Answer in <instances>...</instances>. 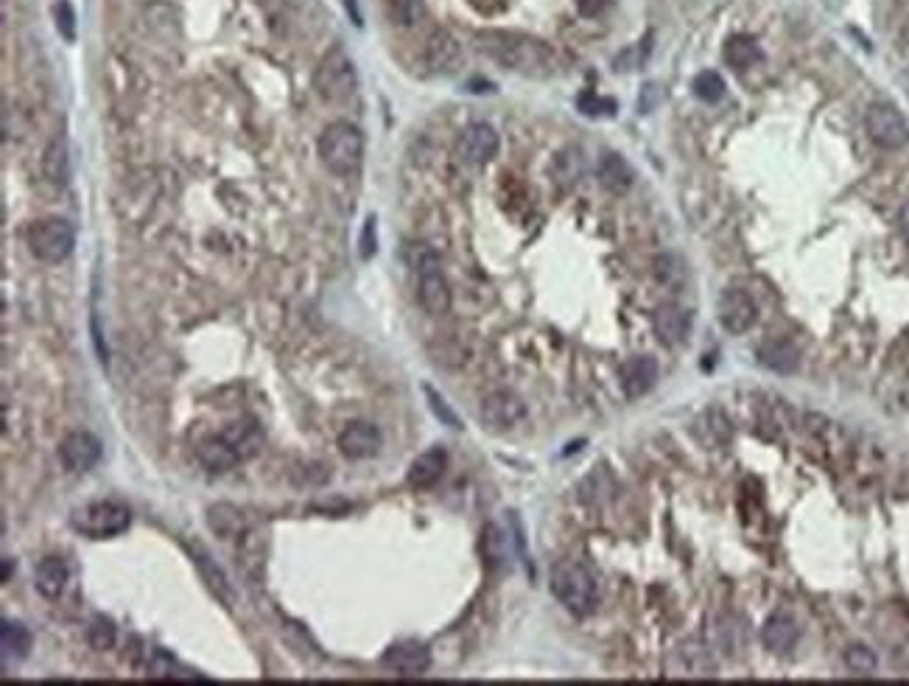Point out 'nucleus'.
Masks as SVG:
<instances>
[{"label": "nucleus", "mask_w": 909, "mask_h": 686, "mask_svg": "<svg viewBox=\"0 0 909 686\" xmlns=\"http://www.w3.org/2000/svg\"><path fill=\"white\" fill-rule=\"evenodd\" d=\"M479 51L487 54L501 68L532 76V79H546L557 70V56L546 42L526 37V34H510V31H484L479 34Z\"/></svg>", "instance_id": "f257e3e1"}, {"label": "nucleus", "mask_w": 909, "mask_h": 686, "mask_svg": "<svg viewBox=\"0 0 909 686\" xmlns=\"http://www.w3.org/2000/svg\"><path fill=\"white\" fill-rule=\"evenodd\" d=\"M261 448V432L252 423H230L227 429H221L216 437H210L207 443L199 446V462L205 465L210 474H224L235 465L247 462L255 457V451Z\"/></svg>", "instance_id": "f03ea898"}, {"label": "nucleus", "mask_w": 909, "mask_h": 686, "mask_svg": "<svg viewBox=\"0 0 909 686\" xmlns=\"http://www.w3.org/2000/svg\"><path fill=\"white\" fill-rule=\"evenodd\" d=\"M551 594L568 614L588 616L599 605V586L593 574L577 560H560L551 566Z\"/></svg>", "instance_id": "7ed1b4c3"}, {"label": "nucleus", "mask_w": 909, "mask_h": 686, "mask_svg": "<svg viewBox=\"0 0 909 686\" xmlns=\"http://www.w3.org/2000/svg\"><path fill=\"white\" fill-rule=\"evenodd\" d=\"M319 160L336 177H350L364 160V135L350 121H333L319 138Z\"/></svg>", "instance_id": "20e7f679"}, {"label": "nucleus", "mask_w": 909, "mask_h": 686, "mask_svg": "<svg viewBox=\"0 0 909 686\" xmlns=\"http://www.w3.org/2000/svg\"><path fill=\"white\" fill-rule=\"evenodd\" d=\"M409 261H412L414 275H417V297L420 306L431 317H442L451 308V286L442 272L440 255L426 247V244H414L409 250Z\"/></svg>", "instance_id": "39448f33"}, {"label": "nucleus", "mask_w": 909, "mask_h": 686, "mask_svg": "<svg viewBox=\"0 0 909 686\" xmlns=\"http://www.w3.org/2000/svg\"><path fill=\"white\" fill-rule=\"evenodd\" d=\"M70 524H73V530L82 532L84 538L104 541V538H115V535L129 530L132 516H129V510L121 502L101 499V502L82 504L79 510H73Z\"/></svg>", "instance_id": "423d86ee"}, {"label": "nucleus", "mask_w": 909, "mask_h": 686, "mask_svg": "<svg viewBox=\"0 0 909 686\" xmlns=\"http://www.w3.org/2000/svg\"><path fill=\"white\" fill-rule=\"evenodd\" d=\"M314 87L325 101H345L356 90V68L342 45H333L314 70Z\"/></svg>", "instance_id": "0eeeda50"}, {"label": "nucleus", "mask_w": 909, "mask_h": 686, "mask_svg": "<svg viewBox=\"0 0 909 686\" xmlns=\"http://www.w3.org/2000/svg\"><path fill=\"white\" fill-rule=\"evenodd\" d=\"M28 247L45 264H59L76 247V230L65 219H42V222L31 224Z\"/></svg>", "instance_id": "6e6552de"}, {"label": "nucleus", "mask_w": 909, "mask_h": 686, "mask_svg": "<svg viewBox=\"0 0 909 686\" xmlns=\"http://www.w3.org/2000/svg\"><path fill=\"white\" fill-rule=\"evenodd\" d=\"M865 126H868L870 140L882 149L896 152V149H904L909 143V121L901 115L898 107L887 104V101H879V104L870 107L868 115H865Z\"/></svg>", "instance_id": "1a4fd4ad"}, {"label": "nucleus", "mask_w": 909, "mask_h": 686, "mask_svg": "<svg viewBox=\"0 0 909 686\" xmlns=\"http://www.w3.org/2000/svg\"><path fill=\"white\" fill-rule=\"evenodd\" d=\"M479 418H482L484 426L493 429V432H510V429H515V426L526 418L524 398L515 395L512 390L490 392V395H484Z\"/></svg>", "instance_id": "9d476101"}, {"label": "nucleus", "mask_w": 909, "mask_h": 686, "mask_svg": "<svg viewBox=\"0 0 909 686\" xmlns=\"http://www.w3.org/2000/svg\"><path fill=\"white\" fill-rule=\"evenodd\" d=\"M104 454V446L93 432H70L62 446H59V460L70 474H87L90 468H96L98 460Z\"/></svg>", "instance_id": "9b49d317"}, {"label": "nucleus", "mask_w": 909, "mask_h": 686, "mask_svg": "<svg viewBox=\"0 0 909 686\" xmlns=\"http://www.w3.org/2000/svg\"><path fill=\"white\" fill-rule=\"evenodd\" d=\"M498 132L484 121H476L462 129V135L456 140V154L470 163V166H484L498 154Z\"/></svg>", "instance_id": "f8f14e48"}, {"label": "nucleus", "mask_w": 909, "mask_h": 686, "mask_svg": "<svg viewBox=\"0 0 909 686\" xmlns=\"http://www.w3.org/2000/svg\"><path fill=\"white\" fill-rule=\"evenodd\" d=\"M717 314L719 322H722V328L728 331V334H744V331H750L758 320V308L753 303V297L742 289H725V292L719 294V303H717Z\"/></svg>", "instance_id": "ddd939ff"}, {"label": "nucleus", "mask_w": 909, "mask_h": 686, "mask_svg": "<svg viewBox=\"0 0 909 686\" xmlns=\"http://www.w3.org/2000/svg\"><path fill=\"white\" fill-rule=\"evenodd\" d=\"M384 670L400 678H420L431 670V650L423 642H398L392 644L381 658Z\"/></svg>", "instance_id": "4468645a"}, {"label": "nucleus", "mask_w": 909, "mask_h": 686, "mask_svg": "<svg viewBox=\"0 0 909 686\" xmlns=\"http://www.w3.org/2000/svg\"><path fill=\"white\" fill-rule=\"evenodd\" d=\"M381 446H384V434L367 420H353L339 434V451L347 460H370L381 451Z\"/></svg>", "instance_id": "2eb2a0df"}, {"label": "nucleus", "mask_w": 909, "mask_h": 686, "mask_svg": "<svg viewBox=\"0 0 909 686\" xmlns=\"http://www.w3.org/2000/svg\"><path fill=\"white\" fill-rule=\"evenodd\" d=\"M666 675H680V678H711L717 675V661L714 653L703 644L691 642L677 647L672 658L666 661Z\"/></svg>", "instance_id": "dca6fc26"}, {"label": "nucleus", "mask_w": 909, "mask_h": 686, "mask_svg": "<svg viewBox=\"0 0 909 686\" xmlns=\"http://www.w3.org/2000/svg\"><path fill=\"white\" fill-rule=\"evenodd\" d=\"M658 373H661V367H658V362H655L652 356H633V359H627V362L619 367L621 390H624V395H627L630 401L644 398V395L655 387Z\"/></svg>", "instance_id": "f3484780"}, {"label": "nucleus", "mask_w": 909, "mask_h": 686, "mask_svg": "<svg viewBox=\"0 0 909 686\" xmlns=\"http://www.w3.org/2000/svg\"><path fill=\"white\" fill-rule=\"evenodd\" d=\"M652 328L666 345H683L691 331V311L677 303H661L652 314Z\"/></svg>", "instance_id": "a211bd4d"}, {"label": "nucleus", "mask_w": 909, "mask_h": 686, "mask_svg": "<svg viewBox=\"0 0 909 686\" xmlns=\"http://www.w3.org/2000/svg\"><path fill=\"white\" fill-rule=\"evenodd\" d=\"M756 356H758V362L764 364L767 370H772V373H781V376L798 373V367H800L798 345H795L792 339H784V336L767 339V342L756 350Z\"/></svg>", "instance_id": "6ab92c4d"}, {"label": "nucleus", "mask_w": 909, "mask_h": 686, "mask_svg": "<svg viewBox=\"0 0 909 686\" xmlns=\"http://www.w3.org/2000/svg\"><path fill=\"white\" fill-rule=\"evenodd\" d=\"M445 468H448V454H445V448L440 446L428 448V451H423V454L409 465V485H412L414 490L434 488L442 476H445Z\"/></svg>", "instance_id": "aec40b11"}, {"label": "nucleus", "mask_w": 909, "mask_h": 686, "mask_svg": "<svg viewBox=\"0 0 909 686\" xmlns=\"http://www.w3.org/2000/svg\"><path fill=\"white\" fill-rule=\"evenodd\" d=\"M761 642L770 653H789L795 650V644L800 642V628L798 622L789 614H772L764 625H761Z\"/></svg>", "instance_id": "412c9836"}, {"label": "nucleus", "mask_w": 909, "mask_h": 686, "mask_svg": "<svg viewBox=\"0 0 909 686\" xmlns=\"http://www.w3.org/2000/svg\"><path fill=\"white\" fill-rule=\"evenodd\" d=\"M462 59V45L448 31H434L426 42V65L431 73H451Z\"/></svg>", "instance_id": "4be33fe9"}, {"label": "nucleus", "mask_w": 909, "mask_h": 686, "mask_svg": "<svg viewBox=\"0 0 909 686\" xmlns=\"http://www.w3.org/2000/svg\"><path fill=\"white\" fill-rule=\"evenodd\" d=\"M70 580V566L62 558H45L34 569V586L45 600H59Z\"/></svg>", "instance_id": "5701e85b"}, {"label": "nucleus", "mask_w": 909, "mask_h": 686, "mask_svg": "<svg viewBox=\"0 0 909 686\" xmlns=\"http://www.w3.org/2000/svg\"><path fill=\"white\" fill-rule=\"evenodd\" d=\"M596 174H599V182L605 185L610 194H624V191H630V188H633V180H635L633 166H630V163H627V160L616 152L602 154Z\"/></svg>", "instance_id": "b1692460"}, {"label": "nucleus", "mask_w": 909, "mask_h": 686, "mask_svg": "<svg viewBox=\"0 0 909 686\" xmlns=\"http://www.w3.org/2000/svg\"><path fill=\"white\" fill-rule=\"evenodd\" d=\"M42 171L54 185H65L70 180V149L65 135H56L42 154Z\"/></svg>", "instance_id": "393cba45"}, {"label": "nucleus", "mask_w": 909, "mask_h": 686, "mask_svg": "<svg viewBox=\"0 0 909 686\" xmlns=\"http://www.w3.org/2000/svg\"><path fill=\"white\" fill-rule=\"evenodd\" d=\"M31 630L26 625H20V622H12V619H3V625H0V650H3V658L6 661H23L28 656V650H31Z\"/></svg>", "instance_id": "a878e982"}, {"label": "nucleus", "mask_w": 909, "mask_h": 686, "mask_svg": "<svg viewBox=\"0 0 909 686\" xmlns=\"http://www.w3.org/2000/svg\"><path fill=\"white\" fill-rule=\"evenodd\" d=\"M758 56V45L753 37H747V34H739V37H730L728 45H725V62H728L730 68H739L747 70L750 65H756Z\"/></svg>", "instance_id": "bb28decb"}, {"label": "nucleus", "mask_w": 909, "mask_h": 686, "mask_svg": "<svg viewBox=\"0 0 909 686\" xmlns=\"http://www.w3.org/2000/svg\"><path fill=\"white\" fill-rule=\"evenodd\" d=\"M691 87H694V96L703 98L708 104H717L719 98L725 96V90H728V87H725V79L719 76L717 70H703V73H697Z\"/></svg>", "instance_id": "cd10ccee"}, {"label": "nucleus", "mask_w": 909, "mask_h": 686, "mask_svg": "<svg viewBox=\"0 0 909 686\" xmlns=\"http://www.w3.org/2000/svg\"><path fill=\"white\" fill-rule=\"evenodd\" d=\"M845 664H848V670L854 672V675H873L876 667H879V658L865 644H854V647L845 650Z\"/></svg>", "instance_id": "c85d7f7f"}, {"label": "nucleus", "mask_w": 909, "mask_h": 686, "mask_svg": "<svg viewBox=\"0 0 909 686\" xmlns=\"http://www.w3.org/2000/svg\"><path fill=\"white\" fill-rule=\"evenodd\" d=\"M115 639H118V630L112 625L110 619H104V616H98L90 622V628H87V642L93 650H112L115 647Z\"/></svg>", "instance_id": "c756f323"}, {"label": "nucleus", "mask_w": 909, "mask_h": 686, "mask_svg": "<svg viewBox=\"0 0 909 686\" xmlns=\"http://www.w3.org/2000/svg\"><path fill=\"white\" fill-rule=\"evenodd\" d=\"M54 17H56V31L65 37L68 42L76 40V12H73V6H70V0H59L54 6Z\"/></svg>", "instance_id": "7c9ffc66"}, {"label": "nucleus", "mask_w": 909, "mask_h": 686, "mask_svg": "<svg viewBox=\"0 0 909 686\" xmlns=\"http://www.w3.org/2000/svg\"><path fill=\"white\" fill-rule=\"evenodd\" d=\"M426 398H428V406H431V412H434V415H437L445 426H451V429H462V420L456 418V412L451 409V406H448V401L442 398L440 392L426 387Z\"/></svg>", "instance_id": "2f4dec72"}, {"label": "nucleus", "mask_w": 909, "mask_h": 686, "mask_svg": "<svg viewBox=\"0 0 909 686\" xmlns=\"http://www.w3.org/2000/svg\"><path fill=\"white\" fill-rule=\"evenodd\" d=\"M392 14L400 26H414L423 14V3L420 0H392Z\"/></svg>", "instance_id": "473e14b6"}, {"label": "nucleus", "mask_w": 909, "mask_h": 686, "mask_svg": "<svg viewBox=\"0 0 909 686\" xmlns=\"http://www.w3.org/2000/svg\"><path fill=\"white\" fill-rule=\"evenodd\" d=\"M579 110L585 112V115H610V112L616 110V104L610 101V98H599L593 96V93H585V96H579Z\"/></svg>", "instance_id": "72a5a7b5"}, {"label": "nucleus", "mask_w": 909, "mask_h": 686, "mask_svg": "<svg viewBox=\"0 0 909 686\" xmlns=\"http://www.w3.org/2000/svg\"><path fill=\"white\" fill-rule=\"evenodd\" d=\"M375 255V219H367L364 224V236H361V258H370Z\"/></svg>", "instance_id": "f704fd0d"}, {"label": "nucleus", "mask_w": 909, "mask_h": 686, "mask_svg": "<svg viewBox=\"0 0 909 686\" xmlns=\"http://www.w3.org/2000/svg\"><path fill=\"white\" fill-rule=\"evenodd\" d=\"M574 3H577V12L582 17H599L607 9L610 0H574Z\"/></svg>", "instance_id": "c9c22d12"}, {"label": "nucleus", "mask_w": 909, "mask_h": 686, "mask_svg": "<svg viewBox=\"0 0 909 686\" xmlns=\"http://www.w3.org/2000/svg\"><path fill=\"white\" fill-rule=\"evenodd\" d=\"M898 230H901V236L909 241V202L901 208V213H898Z\"/></svg>", "instance_id": "e433bc0d"}, {"label": "nucleus", "mask_w": 909, "mask_h": 686, "mask_svg": "<svg viewBox=\"0 0 909 686\" xmlns=\"http://www.w3.org/2000/svg\"><path fill=\"white\" fill-rule=\"evenodd\" d=\"M9 574H12V560L6 558L3 560V580H9Z\"/></svg>", "instance_id": "4c0bfd02"}]
</instances>
